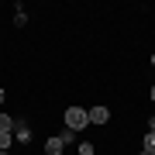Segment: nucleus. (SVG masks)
<instances>
[{
	"label": "nucleus",
	"mask_w": 155,
	"mask_h": 155,
	"mask_svg": "<svg viewBox=\"0 0 155 155\" xmlns=\"http://www.w3.org/2000/svg\"><path fill=\"white\" fill-rule=\"evenodd\" d=\"M145 148H155V131H148V134H145Z\"/></svg>",
	"instance_id": "9d476101"
},
{
	"label": "nucleus",
	"mask_w": 155,
	"mask_h": 155,
	"mask_svg": "<svg viewBox=\"0 0 155 155\" xmlns=\"http://www.w3.org/2000/svg\"><path fill=\"white\" fill-rule=\"evenodd\" d=\"M86 124H90V117H86L83 107H69V110H66V127H69V131H83Z\"/></svg>",
	"instance_id": "f257e3e1"
},
{
	"label": "nucleus",
	"mask_w": 155,
	"mask_h": 155,
	"mask_svg": "<svg viewBox=\"0 0 155 155\" xmlns=\"http://www.w3.org/2000/svg\"><path fill=\"white\" fill-rule=\"evenodd\" d=\"M138 155H155V148H141V152H138Z\"/></svg>",
	"instance_id": "9b49d317"
},
{
	"label": "nucleus",
	"mask_w": 155,
	"mask_h": 155,
	"mask_svg": "<svg viewBox=\"0 0 155 155\" xmlns=\"http://www.w3.org/2000/svg\"><path fill=\"white\" fill-rule=\"evenodd\" d=\"M148 131H155V117H152V121H148Z\"/></svg>",
	"instance_id": "f8f14e48"
},
{
	"label": "nucleus",
	"mask_w": 155,
	"mask_h": 155,
	"mask_svg": "<svg viewBox=\"0 0 155 155\" xmlns=\"http://www.w3.org/2000/svg\"><path fill=\"white\" fill-rule=\"evenodd\" d=\"M14 24H17V28H24V24H28V14H21V11H17V14H14Z\"/></svg>",
	"instance_id": "1a4fd4ad"
},
{
	"label": "nucleus",
	"mask_w": 155,
	"mask_h": 155,
	"mask_svg": "<svg viewBox=\"0 0 155 155\" xmlns=\"http://www.w3.org/2000/svg\"><path fill=\"white\" fill-rule=\"evenodd\" d=\"M0 155H11V152H0Z\"/></svg>",
	"instance_id": "2eb2a0df"
},
{
	"label": "nucleus",
	"mask_w": 155,
	"mask_h": 155,
	"mask_svg": "<svg viewBox=\"0 0 155 155\" xmlns=\"http://www.w3.org/2000/svg\"><path fill=\"white\" fill-rule=\"evenodd\" d=\"M11 134H14V141H21V145H24V141H31V127H28V124H24V121H17Z\"/></svg>",
	"instance_id": "f03ea898"
},
{
	"label": "nucleus",
	"mask_w": 155,
	"mask_h": 155,
	"mask_svg": "<svg viewBox=\"0 0 155 155\" xmlns=\"http://www.w3.org/2000/svg\"><path fill=\"white\" fill-rule=\"evenodd\" d=\"M86 117H90V124H107L110 110H107V107H93V110H86Z\"/></svg>",
	"instance_id": "7ed1b4c3"
},
{
	"label": "nucleus",
	"mask_w": 155,
	"mask_h": 155,
	"mask_svg": "<svg viewBox=\"0 0 155 155\" xmlns=\"http://www.w3.org/2000/svg\"><path fill=\"white\" fill-rule=\"evenodd\" d=\"M152 100H155V86H152Z\"/></svg>",
	"instance_id": "4468645a"
},
{
	"label": "nucleus",
	"mask_w": 155,
	"mask_h": 155,
	"mask_svg": "<svg viewBox=\"0 0 155 155\" xmlns=\"http://www.w3.org/2000/svg\"><path fill=\"white\" fill-rule=\"evenodd\" d=\"M11 145H14V134L11 131H0V152H7Z\"/></svg>",
	"instance_id": "423d86ee"
},
{
	"label": "nucleus",
	"mask_w": 155,
	"mask_h": 155,
	"mask_svg": "<svg viewBox=\"0 0 155 155\" xmlns=\"http://www.w3.org/2000/svg\"><path fill=\"white\" fill-rule=\"evenodd\" d=\"M4 97H7V93H4V90H0V104H4Z\"/></svg>",
	"instance_id": "ddd939ff"
},
{
	"label": "nucleus",
	"mask_w": 155,
	"mask_h": 155,
	"mask_svg": "<svg viewBox=\"0 0 155 155\" xmlns=\"http://www.w3.org/2000/svg\"><path fill=\"white\" fill-rule=\"evenodd\" d=\"M14 124H17V117H7V114H0V131H14Z\"/></svg>",
	"instance_id": "39448f33"
},
{
	"label": "nucleus",
	"mask_w": 155,
	"mask_h": 155,
	"mask_svg": "<svg viewBox=\"0 0 155 155\" xmlns=\"http://www.w3.org/2000/svg\"><path fill=\"white\" fill-rule=\"evenodd\" d=\"M59 141H62V145H72V141H76V131H69V127H66V131L59 134Z\"/></svg>",
	"instance_id": "0eeeda50"
},
{
	"label": "nucleus",
	"mask_w": 155,
	"mask_h": 155,
	"mask_svg": "<svg viewBox=\"0 0 155 155\" xmlns=\"http://www.w3.org/2000/svg\"><path fill=\"white\" fill-rule=\"evenodd\" d=\"M45 155H62V141H59V134L45 141Z\"/></svg>",
	"instance_id": "20e7f679"
},
{
	"label": "nucleus",
	"mask_w": 155,
	"mask_h": 155,
	"mask_svg": "<svg viewBox=\"0 0 155 155\" xmlns=\"http://www.w3.org/2000/svg\"><path fill=\"white\" fill-rule=\"evenodd\" d=\"M76 148H79V155H97V148H93V145H90V141H79Z\"/></svg>",
	"instance_id": "6e6552de"
}]
</instances>
